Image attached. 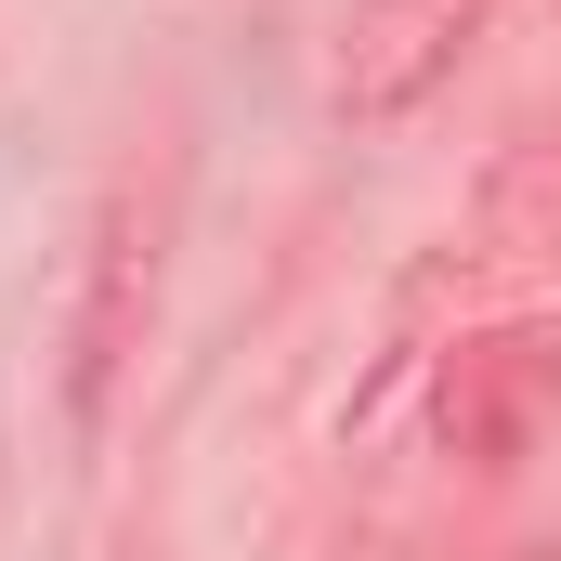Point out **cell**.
<instances>
[{"label": "cell", "instance_id": "6da1fadb", "mask_svg": "<svg viewBox=\"0 0 561 561\" xmlns=\"http://www.w3.org/2000/svg\"><path fill=\"white\" fill-rule=\"evenodd\" d=\"M483 13H496V0H353V13H340V53H327V105H340L353 131L419 118L431 92L470 66Z\"/></svg>", "mask_w": 561, "mask_h": 561}, {"label": "cell", "instance_id": "7a4b0ae2", "mask_svg": "<svg viewBox=\"0 0 561 561\" xmlns=\"http://www.w3.org/2000/svg\"><path fill=\"white\" fill-rule=\"evenodd\" d=\"M144 313H157V196H118L92 222V275H79V327H66V419L79 431H105L144 353Z\"/></svg>", "mask_w": 561, "mask_h": 561}]
</instances>
